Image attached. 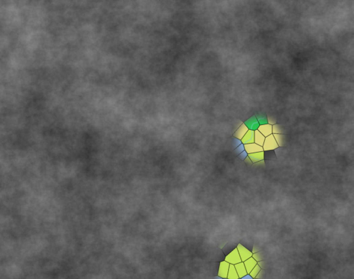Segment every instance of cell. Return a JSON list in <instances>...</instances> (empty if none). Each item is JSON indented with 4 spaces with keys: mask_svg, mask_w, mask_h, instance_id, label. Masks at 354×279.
Instances as JSON below:
<instances>
[{
    "mask_svg": "<svg viewBox=\"0 0 354 279\" xmlns=\"http://www.w3.org/2000/svg\"><path fill=\"white\" fill-rule=\"evenodd\" d=\"M279 146L278 145V142H276V140L275 137H274L273 134L269 135L266 138L264 144L263 145V149L264 151H273L275 149H278Z\"/></svg>",
    "mask_w": 354,
    "mask_h": 279,
    "instance_id": "1",
    "label": "cell"
},
{
    "mask_svg": "<svg viewBox=\"0 0 354 279\" xmlns=\"http://www.w3.org/2000/svg\"><path fill=\"white\" fill-rule=\"evenodd\" d=\"M224 261H226V262L231 265H236L242 262L239 254L237 248H235L234 250L232 251L230 254H228L226 256V258H225Z\"/></svg>",
    "mask_w": 354,
    "mask_h": 279,
    "instance_id": "2",
    "label": "cell"
},
{
    "mask_svg": "<svg viewBox=\"0 0 354 279\" xmlns=\"http://www.w3.org/2000/svg\"><path fill=\"white\" fill-rule=\"evenodd\" d=\"M237 248L239 254L241 259V261H242V262L246 261V260H248L250 258L252 257V255H253V254H252V251L248 250V249H247L246 247H244L243 245L238 244Z\"/></svg>",
    "mask_w": 354,
    "mask_h": 279,
    "instance_id": "3",
    "label": "cell"
},
{
    "mask_svg": "<svg viewBox=\"0 0 354 279\" xmlns=\"http://www.w3.org/2000/svg\"><path fill=\"white\" fill-rule=\"evenodd\" d=\"M230 263L226 262V261H224L220 262L219 267V271L217 276L222 278H228V273L229 267H230Z\"/></svg>",
    "mask_w": 354,
    "mask_h": 279,
    "instance_id": "4",
    "label": "cell"
},
{
    "mask_svg": "<svg viewBox=\"0 0 354 279\" xmlns=\"http://www.w3.org/2000/svg\"><path fill=\"white\" fill-rule=\"evenodd\" d=\"M248 131L249 129L248 127L246 126V124L244 123H242L239 126V127L236 130V131L234 133V134H233V137L238 138V139L241 140Z\"/></svg>",
    "mask_w": 354,
    "mask_h": 279,
    "instance_id": "5",
    "label": "cell"
},
{
    "mask_svg": "<svg viewBox=\"0 0 354 279\" xmlns=\"http://www.w3.org/2000/svg\"><path fill=\"white\" fill-rule=\"evenodd\" d=\"M244 124H246L249 130H252V131H256V130H258V128H259L260 126L259 122H258L257 119L255 116H252L251 118H249L248 120H247L245 122Z\"/></svg>",
    "mask_w": 354,
    "mask_h": 279,
    "instance_id": "6",
    "label": "cell"
},
{
    "mask_svg": "<svg viewBox=\"0 0 354 279\" xmlns=\"http://www.w3.org/2000/svg\"><path fill=\"white\" fill-rule=\"evenodd\" d=\"M245 151L247 152V153H248V154L257 153V152L264 151H263V146H261L258 145L255 143L245 145Z\"/></svg>",
    "mask_w": 354,
    "mask_h": 279,
    "instance_id": "7",
    "label": "cell"
},
{
    "mask_svg": "<svg viewBox=\"0 0 354 279\" xmlns=\"http://www.w3.org/2000/svg\"><path fill=\"white\" fill-rule=\"evenodd\" d=\"M258 131L266 138L273 134V126L269 124H262V125H260L259 128H258Z\"/></svg>",
    "mask_w": 354,
    "mask_h": 279,
    "instance_id": "8",
    "label": "cell"
},
{
    "mask_svg": "<svg viewBox=\"0 0 354 279\" xmlns=\"http://www.w3.org/2000/svg\"><path fill=\"white\" fill-rule=\"evenodd\" d=\"M241 142H242V144H243L244 145L255 143V131L249 130L245 135V136L243 138V139L241 140Z\"/></svg>",
    "mask_w": 354,
    "mask_h": 279,
    "instance_id": "9",
    "label": "cell"
},
{
    "mask_svg": "<svg viewBox=\"0 0 354 279\" xmlns=\"http://www.w3.org/2000/svg\"><path fill=\"white\" fill-rule=\"evenodd\" d=\"M248 157H249V158L251 160V161L252 162V163H253V164H255V163H257V162L262 161V160H263V159L265 158L264 157V151L257 152V153L248 154Z\"/></svg>",
    "mask_w": 354,
    "mask_h": 279,
    "instance_id": "10",
    "label": "cell"
},
{
    "mask_svg": "<svg viewBox=\"0 0 354 279\" xmlns=\"http://www.w3.org/2000/svg\"><path fill=\"white\" fill-rule=\"evenodd\" d=\"M235 267L236 270H237L239 278H243V276H245L247 274H248V272H247V271H246L245 265H244L243 262H239V263H237V264L235 265Z\"/></svg>",
    "mask_w": 354,
    "mask_h": 279,
    "instance_id": "11",
    "label": "cell"
},
{
    "mask_svg": "<svg viewBox=\"0 0 354 279\" xmlns=\"http://www.w3.org/2000/svg\"><path fill=\"white\" fill-rule=\"evenodd\" d=\"M243 263L245 265L247 272L249 274L251 272V271L254 269V267L257 265V262L255 261L253 257H251L249 259L246 260V261H244Z\"/></svg>",
    "mask_w": 354,
    "mask_h": 279,
    "instance_id": "12",
    "label": "cell"
},
{
    "mask_svg": "<svg viewBox=\"0 0 354 279\" xmlns=\"http://www.w3.org/2000/svg\"><path fill=\"white\" fill-rule=\"evenodd\" d=\"M265 140H266V137L264 135H263L261 133L258 131V130H256V131H255V143L257 144V145H259L261 146H263V144H264L265 142Z\"/></svg>",
    "mask_w": 354,
    "mask_h": 279,
    "instance_id": "13",
    "label": "cell"
},
{
    "mask_svg": "<svg viewBox=\"0 0 354 279\" xmlns=\"http://www.w3.org/2000/svg\"><path fill=\"white\" fill-rule=\"evenodd\" d=\"M228 279H238L239 278L237 273V270L235 269V265H230L228 273Z\"/></svg>",
    "mask_w": 354,
    "mask_h": 279,
    "instance_id": "14",
    "label": "cell"
},
{
    "mask_svg": "<svg viewBox=\"0 0 354 279\" xmlns=\"http://www.w3.org/2000/svg\"><path fill=\"white\" fill-rule=\"evenodd\" d=\"M274 137H275V140H276V142H278V145L279 146V147H281V146H284V137L285 135L283 134H273Z\"/></svg>",
    "mask_w": 354,
    "mask_h": 279,
    "instance_id": "15",
    "label": "cell"
},
{
    "mask_svg": "<svg viewBox=\"0 0 354 279\" xmlns=\"http://www.w3.org/2000/svg\"><path fill=\"white\" fill-rule=\"evenodd\" d=\"M262 268H261V267L259 266V265L257 264V265H256V266H255V267H254V269L251 271V272L249 274L251 275L253 278H255L257 277V276L258 275V273H259L260 272V271L262 270Z\"/></svg>",
    "mask_w": 354,
    "mask_h": 279,
    "instance_id": "16",
    "label": "cell"
},
{
    "mask_svg": "<svg viewBox=\"0 0 354 279\" xmlns=\"http://www.w3.org/2000/svg\"><path fill=\"white\" fill-rule=\"evenodd\" d=\"M231 140H232V142H231L232 147L233 149H234V150H235V149L236 148L238 147L239 146L241 145V144H242V142H241V140L238 139V138H234V137H233V138H232Z\"/></svg>",
    "mask_w": 354,
    "mask_h": 279,
    "instance_id": "17",
    "label": "cell"
},
{
    "mask_svg": "<svg viewBox=\"0 0 354 279\" xmlns=\"http://www.w3.org/2000/svg\"><path fill=\"white\" fill-rule=\"evenodd\" d=\"M244 151H245V145H244L243 144H241V145L236 148L235 150H233V153H234V155H235V156H238L239 155L241 154Z\"/></svg>",
    "mask_w": 354,
    "mask_h": 279,
    "instance_id": "18",
    "label": "cell"
},
{
    "mask_svg": "<svg viewBox=\"0 0 354 279\" xmlns=\"http://www.w3.org/2000/svg\"><path fill=\"white\" fill-rule=\"evenodd\" d=\"M273 134H282V131L279 124H275L273 126Z\"/></svg>",
    "mask_w": 354,
    "mask_h": 279,
    "instance_id": "19",
    "label": "cell"
},
{
    "mask_svg": "<svg viewBox=\"0 0 354 279\" xmlns=\"http://www.w3.org/2000/svg\"><path fill=\"white\" fill-rule=\"evenodd\" d=\"M259 254H260V251H259V252H257V253H255V254H253V255H252V257H253L254 259L257 262L263 261V256L262 255H259Z\"/></svg>",
    "mask_w": 354,
    "mask_h": 279,
    "instance_id": "20",
    "label": "cell"
},
{
    "mask_svg": "<svg viewBox=\"0 0 354 279\" xmlns=\"http://www.w3.org/2000/svg\"><path fill=\"white\" fill-rule=\"evenodd\" d=\"M248 153H247V152H246V151H243L242 153H241V154L239 155L238 157H239V158L241 160H243V161H244V160H245L247 158V157H248Z\"/></svg>",
    "mask_w": 354,
    "mask_h": 279,
    "instance_id": "21",
    "label": "cell"
},
{
    "mask_svg": "<svg viewBox=\"0 0 354 279\" xmlns=\"http://www.w3.org/2000/svg\"><path fill=\"white\" fill-rule=\"evenodd\" d=\"M267 120H268V124H270V125H275L276 124V120L275 119H274V118L273 116H269V117L267 118Z\"/></svg>",
    "mask_w": 354,
    "mask_h": 279,
    "instance_id": "22",
    "label": "cell"
},
{
    "mask_svg": "<svg viewBox=\"0 0 354 279\" xmlns=\"http://www.w3.org/2000/svg\"><path fill=\"white\" fill-rule=\"evenodd\" d=\"M244 162H245L246 163V164H252V165L253 164V163H252V162L251 161V160L249 158L248 156L247 157V158H246L245 160H244Z\"/></svg>",
    "mask_w": 354,
    "mask_h": 279,
    "instance_id": "23",
    "label": "cell"
},
{
    "mask_svg": "<svg viewBox=\"0 0 354 279\" xmlns=\"http://www.w3.org/2000/svg\"><path fill=\"white\" fill-rule=\"evenodd\" d=\"M241 279H254L252 277V276L250 275V274H247L246 276H243V278H241Z\"/></svg>",
    "mask_w": 354,
    "mask_h": 279,
    "instance_id": "24",
    "label": "cell"
},
{
    "mask_svg": "<svg viewBox=\"0 0 354 279\" xmlns=\"http://www.w3.org/2000/svg\"><path fill=\"white\" fill-rule=\"evenodd\" d=\"M223 279H228V278H223Z\"/></svg>",
    "mask_w": 354,
    "mask_h": 279,
    "instance_id": "25",
    "label": "cell"
},
{
    "mask_svg": "<svg viewBox=\"0 0 354 279\" xmlns=\"http://www.w3.org/2000/svg\"><path fill=\"white\" fill-rule=\"evenodd\" d=\"M238 279H241V278H238Z\"/></svg>",
    "mask_w": 354,
    "mask_h": 279,
    "instance_id": "26",
    "label": "cell"
}]
</instances>
